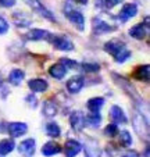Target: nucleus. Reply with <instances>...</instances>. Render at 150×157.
Here are the masks:
<instances>
[{
    "mask_svg": "<svg viewBox=\"0 0 150 157\" xmlns=\"http://www.w3.org/2000/svg\"><path fill=\"white\" fill-rule=\"evenodd\" d=\"M136 14H138V6L133 3H128L121 9L120 14H118V18H120L121 22H127L128 20L133 18Z\"/></svg>",
    "mask_w": 150,
    "mask_h": 157,
    "instance_id": "7",
    "label": "nucleus"
},
{
    "mask_svg": "<svg viewBox=\"0 0 150 157\" xmlns=\"http://www.w3.org/2000/svg\"><path fill=\"white\" fill-rule=\"evenodd\" d=\"M60 63H61V64L64 65L67 70L74 68V67H79V64H78L77 61H72V60H70V59H61V60H60Z\"/></svg>",
    "mask_w": 150,
    "mask_h": 157,
    "instance_id": "32",
    "label": "nucleus"
},
{
    "mask_svg": "<svg viewBox=\"0 0 150 157\" xmlns=\"http://www.w3.org/2000/svg\"><path fill=\"white\" fill-rule=\"evenodd\" d=\"M92 29H93V33H96V35H104V33L114 32L115 27H113L109 22H106L103 18L94 17L92 20Z\"/></svg>",
    "mask_w": 150,
    "mask_h": 157,
    "instance_id": "4",
    "label": "nucleus"
},
{
    "mask_svg": "<svg viewBox=\"0 0 150 157\" xmlns=\"http://www.w3.org/2000/svg\"><path fill=\"white\" fill-rule=\"evenodd\" d=\"M83 85H85L83 78L81 75H77V77H72L71 79L67 81V90L72 95H75V93H79L82 90Z\"/></svg>",
    "mask_w": 150,
    "mask_h": 157,
    "instance_id": "12",
    "label": "nucleus"
},
{
    "mask_svg": "<svg viewBox=\"0 0 150 157\" xmlns=\"http://www.w3.org/2000/svg\"><path fill=\"white\" fill-rule=\"evenodd\" d=\"M24 78H25V72L20 68H14V70H11L9 74V82L14 86H18L22 83Z\"/></svg>",
    "mask_w": 150,
    "mask_h": 157,
    "instance_id": "22",
    "label": "nucleus"
},
{
    "mask_svg": "<svg viewBox=\"0 0 150 157\" xmlns=\"http://www.w3.org/2000/svg\"><path fill=\"white\" fill-rule=\"evenodd\" d=\"M49 42L53 44L57 50H63V52L74 50V43L70 40V38H67L64 35H52L49 38Z\"/></svg>",
    "mask_w": 150,
    "mask_h": 157,
    "instance_id": "3",
    "label": "nucleus"
},
{
    "mask_svg": "<svg viewBox=\"0 0 150 157\" xmlns=\"http://www.w3.org/2000/svg\"><path fill=\"white\" fill-rule=\"evenodd\" d=\"M129 57H131V52L128 50L127 48H125V49H122V50H121L120 53H118L117 56L114 57V60L117 63H125L128 59H129Z\"/></svg>",
    "mask_w": 150,
    "mask_h": 157,
    "instance_id": "29",
    "label": "nucleus"
},
{
    "mask_svg": "<svg viewBox=\"0 0 150 157\" xmlns=\"http://www.w3.org/2000/svg\"><path fill=\"white\" fill-rule=\"evenodd\" d=\"M122 157H139V153L135 151V150H128Z\"/></svg>",
    "mask_w": 150,
    "mask_h": 157,
    "instance_id": "37",
    "label": "nucleus"
},
{
    "mask_svg": "<svg viewBox=\"0 0 150 157\" xmlns=\"http://www.w3.org/2000/svg\"><path fill=\"white\" fill-rule=\"evenodd\" d=\"M133 78L138 81H142V82H149L150 78V65L144 64V65H139L138 68L133 72Z\"/></svg>",
    "mask_w": 150,
    "mask_h": 157,
    "instance_id": "19",
    "label": "nucleus"
},
{
    "mask_svg": "<svg viewBox=\"0 0 150 157\" xmlns=\"http://www.w3.org/2000/svg\"><path fill=\"white\" fill-rule=\"evenodd\" d=\"M61 150H63L61 146L57 142H47L42 147V154L46 157H52V156H56V154L61 153Z\"/></svg>",
    "mask_w": 150,
    "mask_h": 157,
    "instance_id": "18",
    "label": "nucleus"
},
{
    "mask_svg": "<svg viewBox=\"0 0 150 157\" xmlns=\"http://www.w3.org/2000/svg\"><path fill=\"white\" fill-rule=\"evenodd\" d=\"M81 67L85 72H96L100 70V65L97 63H83V64H81Z\"/></svg>",
    "mask_w": 150,
    "mask_h": 157,
    "instance_id": "30",
    "label": "nucleus"
},
{
    "mask_svg": "<svg viewBox=\"0 0 150 157\" xmlns=\"http://www.w3.org/2000/svg\"><path fill=\"white\" fill-rule=\"evenodd\" d=\"M52 36V33L46 29H39V28H35V29H31L29 32L25 35V39L27 40H49V38Z\"/></svg>",
    "mask_w": 150,
    "mask_h": 157,
    "instance_id": "13",
    "label": "nucleus"
},
{
    "mask_svg": "<svg viewBox=\"0 0 150 157\" xmlns=\"http://www.w3.org/2000/svg\"><path fill=\"white\" fill-rule=\"evenodd\" d=\"M85 154H86V157H100L102 151H100L99 143L94 139L88 140V143H86V146H85Z\"/></svg>",
    "mask_w": 150,
    "mask_h": 157,
    "instance_id": "21",
    "label": "nucleus"
},
{
    "mask_svg": "<svg viewBox=\"0 0 150 157\" xmlns=\"http://www.w3.org/2000/svg\"><path fill=\"white\" fill-rule=\"evenodd\" d=\"M100 122H102V116L99 113H90L85 117V124H88L92 128L99 127Z\"/></svg>",
    "mask_w": 150,
    "mask_h": 157,
    "instance_id": "26",
    "label": "nucleus"
},
{
    "mask_svg": "<svg viewBox=\"0 0 150 157\" xmlns=\"http://www.w3.org/2000/svg\"><path fill=\"white\" fill-rule=\"evenodd\" d=\"M0 157H3V156H0Z\"/></svg>",
    "mask_w": 150,
    "mask_h": 157,
    "instance_id": "40",
    "label": "nucleus"
},
{
    "mask_svg": "<svg viewBox=\"0 0 150 157\" xmlns=\"http://www.w3.org/2000/svg\"><path fill=\"white\" fill-rule=\"evenodd\" d=\"M118 133V128H117V124H109L106 128H104V135L109 138H114L115 135Z\"/></svg>",
    "mask_w": 150,
    "mask_h": 157,
    "instance_id": "31",
    "label": "nucleus"
},
{
    "mask_svg": "<svg viewBox=\"0 0 150 157\" xmlns=\"http://www.w3.org/2000/svg\"><path fill=\"white\" fill-rule=\"evenodd\" d=\"M0 86H2V77H0Z\"/></svg>",
    "mask_w": 150,
    "mask_h": 157,
    "instance_id": "39",
    "label": "nucleus"
},
{
    "mask_svg": "<svg viewBox=\"0 0 150 157\" xmlns=\"http://www.w3.org/2000/svg\"><path fill=\"white\" fill-rule=\"evenodd\" d=\"M27 131H28V125L25 122H10L7 125V132L13 138L22 136V135L27 133Z\"/></svg>",
    "mask_w": 150,
    "mask_h": 157,
    "instance_id": "6",
    "label": "nucleus"
},
{
    "mask_svg": "<svg viewBox=\"0 0 150 157\" xmlns=\"http://www.w3.org/2000/svg\"><path fill=\"white\" fill-rule=\"evenodd\" d=\"M15 147V143L13 139H3L0 140V156H6L11 153Z\"/></svg>",
    "mask_w": 150,
    "mask_h": 157,
    "instance_id": "25",
    "label": "nucleus"
},
{
    "mask_svg": "<svg viewBox=\"0 0 150 157\" xmlns=\"http://www.w3.org/2000/svg\"><path fill=\"white\" fill-rule=\"evenodd\" d=\"M42 113H43L44 117H54L57 114V104L53 103V101H44L43 103V107H42Z\"/></svg>",
    "mask_w": 150,
    "mask_h": 157,
    "instance_id": "24",
    "label": "nucleus"
},
{
    "mask_svg": "<svg viewBox=\"0 0 150 157\" xmlns=\"http://www.w3.org/2000/svg\"><path fill=\"white\" fill-rule=\"evenodd\" d=\"M13 21H14V24L17 27H29L32 24V18H31L29 14L24 11H17L13 14Z\"/></svg>",
    "mask_w": 150,
    "mask_h": 157,
    "instance_id": "16",
    "label": "nucleus"
},
{
    "mask_svg": "<svg viewBox=\"0 0 150 157\" xmlns=\"http://www.w3.org/2000/svg\"><path fill=\"white\" fill-rule=\"evenodd\" d=\"M103 106H104V99L103 98H92L86 101V107L90 110L92 113H99Z\"/></svg>",
    "mask_w": 150,
    "mask_h": 157,
    "instance_id": "23",
    "label": "nucleus"
},
{
    "mask_svg": "<svg viewBox=\"0 0 150 157\" xmlns=\"http://www.w3.org/2000/svg\"><path fill=\"white\" fill-rule=\"evenodd\" d=\"M25 3H27L33 11H36L38 14H40L43 18H47V20L52 21V22H56V17L53 15V13L44 7L43 4L40 3V0H25Z\"/></svg>",
    "mask_w": 150,
    "mask_h": 157,
    "instance_id": "5",
    "label": "nucleus"
},
{
    "mask_svg": "<svg viewBox=\"0 0 150 157\" xmlns=\"http://www.w3.org/2000/svg\"><path fill=\"white\" fill-rule=\"evenodd\" d=\"M110 118L113 120V122L114 124H127L128 122V118L127 116H125V113H124V110L121 109L120 106H113L111 109H110Z\"/></svg>",
    "mask_w": 150,
    "mask_h": 157,
    "instance_id": "14",
    "label": "nucleus"
},
{
    "mask_svg": "<svg viewBox=\"0 0 150 157\" xmlns=\"http://www.w3.org/2000/svg\"><path fill=\"white\" fill-rule=\"evenodd\" d=\"M68 72V70L65 68L61 63H57V64H53L49 70L50 77H53L54 79H63L65 77V74Z\"/></svg>",
    "mask_w": 150,
    "mask_h": 157,
    "instance_id": "20",
    "label": "nucleus"
},
{
    "mask_svg": "<svg viewBox=\"0 0 150 157\" xmlns=\"http://www.w3.org/2000/svg\"><path fill=\"white\" fill-rule=\"evenodd\" d=\"M64 14H65V17L68 18V21H70V22L75 28H78L79 31L85 29V18H83V14L81 11L72 9V7H71V4H65Z\"/></svg>",
    "mask_w": 150,
    "mask_h": 157,
    "instance_id": "1",
    "label": "nucleus"
},
{
    "mask_svg": "<svg viewBox=\"0 0 150 157\" xmlns=\"http://www.w3.org/2000/svg\"><path fill=\"white\" fill-rule=\"evenodd\" d=\"M70 124L74 131L81 132V131L85 128V116H83L82 111H79V110H78V111H74L70 116Z\"/></svg>",
    "mask_w": 150,
    "mask_h": 157,
    "instance_id": "8",
    "label": "nucleus"
},
{
    "mask_svg": "<svg viewBox=\"0 0 150 157\" xmlns=\"http://www.w3.org/2000/svg\"><path fill=\"white\" fill-rule=\"evenodd\" d=\"M44 129H46V133L50 138H59L60 133H61V129H60L59 124H56V122H47Z\"/></svg>",
    "mask_w": 150,
    "mask_h": 157,
    "instance_id": "27",
    "label": "nucleus"
},
{
    "mask_svg": "<svg viewBox=\"0 0 150 157\" xmlns=\"http://www.w3.org/2000/svg\"><path fill=\"white\" fill-rule=\"evenodd\" d=\"M0 4L3 7H13L15 4V0H0Z\"/></svg>",
    "mask_w": 150,
    "mask_h": 157,
    "instance_id": "36",
    "label": "nucleus"
},
{
    "mask_svg": "<svg viewBox=\"0 0 150 157\" xmlns=\"http://www.w3.org/2000/svg\"><path fill=\"white\" fill-rule=\"evenodd\" d=\"M149 20L146 18V22H140V24H136L133 25L132 28L129 29V35L132 36L133 39H138V40H142V39L146 38L147 35V31H149V25H147Z\"/></svg>",
    "mask_w": 150,
    "mask_h": 157,
    "instance_id": "9",
    "label": "nucleus"
},
{
    "mask_svg": "<svg viewBox=\"0 0 150 157\" xmlns=\"http://www.w3.org/2000/svg\"><path fill=\"white\" fill-rule=\"evenodd\" d=\"M18 150H20L21 154L27 157H31L35 154V150H36V142L35 139H25L20 143L18 146Z\"/></svg>",
    "mask_w": 150,
    "mask_h": 157,
    "instance_id": "15",
    "label": "nucleus"
},
{
    "mask_svg": "<svg viewBox=\"0 0 150 157\" xmlns=\"http://www.w3.org/2000/svg\"><path fill=\"white\" fill-rule=\"evenodd\" d=\"M72 2H75V3H79V4H88V0H72Z\"/></svg>",
    "mask_w": 150,
    "mask_h": 157,
    "instance_id": "38",
    "label": "nucleus"
},
{
    "mask_svg": "<svg viewBox=\"0 0 150 157\" xmlns=\"http://www.w3.org/2000/svg\"><path fill=\"white\" fill-rule=\"evenodd\" d=\"M118 139H120V143L125 147H129L132 145V136H131V133L128 131H121L118 133Z\"/></svg>",
    "mask_w": 150,
    "mask_h": 157,
    "instance_id": "28",
    "label": "nucleus"
},
{
    "mask_svg": "<svg viewBox=\"0 0 150 157\" xmlns=\"http://www.w3.org/2000/svg\"><path fill=\"white\" fill-rule=\"evenodd\" d=\"M122 49H125V43L120 39H111V40L106 42V44H104V50L109 54H111L113 57L117 56Z\"/></svg>",
    "mask_w": 150,
    "mask_h": 157,
    "instance_id": "11",
    "label": "nucleus"
},
{
    "mask_svg": "<svg viewBox=\"0 0 150 157\" xmlns=\"http://www.w3.org/2000/svg\"><path fill=\"white\" fill-rule=\"evenodd\" d=\"M25 100L28 101V104H29L32 109H35L36 107V101H38V99H36L35 95H28L27 98H25Z\"/></svg>",
    "mask_w": 150,
    "mask_h": 157,
    "instance_id": "35",
    "label": "nucleus"
},
{
    "mask_svg": "<svg viewBox=\"0 0 150 157\" xmlns=\"http://www.w3.org/2000/svg\"><path fill=\"white\" fill-rule=\"evenodd\" d=\"M28 88H29L33 93H42V92H44V90L49 88V83H47L46 79L35 78V79L28 81Z\"/></svg>",
    "mask_w": 150,
    "mask_h": 157,
    "instance_id": "17",
    "label": "nucleus"
},
{
    "mask_svg": "<svg viewBox=\"0 0 150 157\" xmlns=\"http://www.w3.org/2000/svg\"><path fill=\"white\" fill-rule=\"evenodd\" d=\"M81 150H82V145H81V142H78L75 139H68L64 145L65 157H75L77 154L81 153Z\"/></svg>",
    "mask_w": 150,
    "mask_h": 157,
    "instance_id": "10",
    "label": "nucleus"
},
{
    "mask_svg": "<svg viewBox=\"0 0 150 157\" xmlns=\"http://www.w3.org/2000/svg\"><path fill=\"white\" fill-rule=\"evenodd\" d=\"M124 0H104V4H106L107 9H113V7L118 6L120 3H122Z\"/></svg>",
    "mask_w": 150,
    "mask_h": 157,
    "instance_id": "34",
    "label": "nucleus"
},
{
    "mask_svg": "<svg viewBox=\"0 0 150 157\" xmlns=\"http://www.w3.org/2000/svg\"><path fill=\"white\" fill-rule=\"evenodd\" d=\"M133 129L140 135L142 138H149V121L146 120V117L140 113H136L132 118Z\"/></svg>",
    "mask_w": 150,
    "mask_h": 157,
    "instance_id": "2",
    "label": "nucleus"
},
{
    "mask_svg": "<svg viewBox=\"0 0 150 157\" xmlns=\"http://www.w3.org/2000/svg\"><path fill=\"white\" fill-rule=\"evenodd\" d=\"M7 31H9V22H7L6 18L0 15V35L7 33Z\"/></svg>",
    "mask_w": 150,
    "mask_h": 157,
    "instance_id": "33",
    "label": "nucleus"
}]
</instances>
